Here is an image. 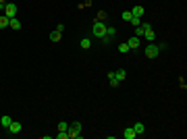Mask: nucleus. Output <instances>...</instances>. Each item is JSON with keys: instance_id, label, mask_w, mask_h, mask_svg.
Returning <instances> with one entry per match:
<instances>
[{"instance_id": "b1692460", "label": "nucleus", "mask_w": 187, "mask_h": 139, "mask_svg": "<svg viewBox=\"0 0 187 139\" xmlns=\"http://www.w3.org/2000/svg\"><path fill=\"white\" fill-rule=\"evenodd\" d=\"M108 81H110V85H112V87H119V85H121V81H117V77L108 79Z\"/></svg>"}, {"instance_id": "dca6fc26", "label": "nucleus", "mask_w": 187, "mask_h": 139, "mask_svg": "<svg viewBox=\"0 0 187 139\" xmlns=\"http://www.w3.org/2000/svg\"><path fill=\"white\" fill-rule=\"evenodd\" d=\"M50 40H52L54 44L60 42V31H52V33H50Z\"/></svg>"}, {"instance_id": "20e7f679", "label": "nucleus", "mask_w": 187, "mask_h": 139, "mask_svg": "<svg viewBox=\"0 0 187 139\" xmlns=\"http://www.w3.org/2000/svg\"><path fill=\"white\" fill-rule=\"evenodd\" d=\"M4 15H6V17H15V15H17V4H15V2H6V4H4Z\"/></svg>"}, {"instance_id": "9d476101", "label": "nucleus", "mask_w": 187, "mask_h": 139, "mask_svg": "<svg viewBox=\"0 0 187 139\" xmlns=\"http://www.w3.org/2000/svg\"><path fill=\"white\" fill-rule=\"evenodd\" d=\"M79 46H81L83 50H90V48H92V40H90V37H83V40L79 42Z\"/></svg>"}, {"instance_id": "39448f33", "label": "nucleus", "mask_w": 187, "mask_h": 139, "mask_svg": "<svg viewBox=\"0 0 187 139\" xmlns=\"http://www.w3.org/2000/svg\"><path fill=\"white\" fill-rule=\"evenodd\" d=\"M127 46H129V50H137V48L141 46V37H137V35L129 37V40H127Z\"/></svg>"}, {"instance_id": "ddd939ff", "label": "nucleus", "mask_w": 187, "mask_h": 139, "mask_svg": "<svg viewBox=\"0 0 187 139\" xmlns=\"http://www.w3.org/2000/svg\"><path fill=\"white\" fill-rule=\"evenodd\" d=\"M0 122H2V127H4V129H9L10 122H13V118H10V116H2V118H0Z\"/></svg>"}, {"instance_id": "aec40b11", "label": "nucleus", "mask_w": 187, "mask_h": 139, "mask_svg": "<svg viewBox=\"0 0 187 139\" xmlns=\"http://www.w3.org/2000/svg\"><path fill=\"white\" fill-rule=\"evenodd\" d=\"M106 17H108V15H106L104 10H100V13H98V19H96V21H106Z\"/></svg>"}, {"instance_id": "cd10ccee", "label": "nucleus", "mask_w": 187, "mask_h": 139, "mask_svg": "<svg viewBox=\"0 0 187 139\" xmlns=\"http://www.w3.org/2000/svg\"><path fill=\"white\" fill-rule=\"evenodd\" d=\"M0 2H4V0H0Z\"/></svg>"}, {"instance_id": "9b49d317", "label": "nucleus", "mask_w": 187, "mask_h": 139, "mask_svg": "<svg viewBox=\"0 0 187 139\" xmlns=\"http://www.w3.org/2000/svg\"><path fill=\"white\" fill-rule=\"evenodd\" d=\"M131 15H133V17H144V6H133Z\"/></svg>"}, {"instance_id": "6ab92c4d", "label": "nucleus", "mask_w": 187, "mask_h": 139, "mask_svg": "<svg viewBox=\"0 0 187 139\" xmlns=\"http://www.w3.org/2000/svg\"><path fill=\"white\" fill-rule=\"evenodd\" d=\"M58 131H69V125H67L65 121H60V122H58Z\"/></svg>"}, {"instance_id": "1a4fd4ad", "label": "nucleus", "mask_w": 187, "mask_h": 139, "mask_svg": "<svg viewBox=\"0 0 187 139\" xmlns=\"http://www.w3.org/2000/svg\"><path fill=\"white\" fill-rule=\"evenodd\" d=\"M21 129H23V127H21V122H10V127H9V131L10 133H21Z\"/></svg>"}, {"instance_id": "bb28decb", "label": "nucleus", "mask_w": 187, "mask_h": 139, "mask_svg": "<svg viewBox=\"0 0 187 139\" xmlns=\"http://www.w3.org/2000/svg\"><path fill=\"white\" fill-rule=\"evenodd\" d=\"M0 10H4V2H0Z\"/></svg>"}, {"instance_id": "393cba45", "label": "nucleus", "mask_w": 187, "mask_h": 139, "mask_svg": "<svg viewBox=\"0 0 187 139\" xmlns=\"http://www.w3.org/2000/svg\"><path fill=\"white\" fill-rule=\"evenodd\" d=\"M179 83H181V89H185V87H187V83H185V79H183V77L179 79Z\"/></svg>"}, {"instance_id": "5701e85b", "label": "nucleus", "mask_w": 187, "mask_h": 139, "mask_svg": "<svg viewBox=\"0 0 187 139\" xmlns=\"http://www.w3.org/2000/svg\"><path fill=\"white\" fill-rule=\"evenodd\" d=\"M58 139H67L69 137V131H58V135H56Z\"/></svg>"}, {"instance_id": "a211bd4d", "label": "nucleus", "mask_w": 187, "mask_h": 139, "mask_svg": "<svg viewBox=\"0 0 187 139\" xmlns=\"http://www.w3.org/2000/svg\"><path fill=\"white\" fill-rule=\"evenodd\" d=\"M119 52H123V54H127V52H129V46H127V42L119 44Z\"/></svg>"}, {"instance_id": "0eeeda50", "label": "nucleus", "mask_w": 187, "mask_h": 139, "mask_svg": "<svg viewBox=\"0 0 187 139\" xmlns=\"http://www.w3.org/2000/svg\"><path fill=\"white\" fill-rule=\"evenodd\" d=\"M9 27H13L15 31H19V29H21V21H19L17 17H10L9 19Z\"/></svg>"}, {"instance_id": "6e6552de", "label": "nucleus", "mask_w": 187, "mask_h": 139, "mask_svg": "<svg viewBox=\"0 0 187 139\" xmlns=\"http://www.w3.org/2000/svg\"><path fill=\"white\" fill-rule=\"evenodd\" d=\"M133 131H135L137 135H144L145 133V125L144 122H135V125H133Z\"/></svg>"}, {"instance_id": "f03ea898", "label": "nucleus", "mask_w": 187, "mask_h": 139, "mask_svg": "<svg viewBox=\"0 0 187 139\" xmlns=\"http://www.w3.org/2000/svg\"><path fill=\"white\" fill-rule=\"evenodd\" d=\"M69 137H73V139L81 137V122H73V125H69Z\"/></svg>"}, {"instance_id": "4468645a", "label": "nucleus", "mask_w": 187, "mask_h": 139, "mask_svg": "<svg viewBox=\"0 0 187 139\" xmlns=\"http://www.w3.org/2000/svg\"><path fill=\"white\" fill-rule=\"evenodd\" d=\"M106 35H108V37H117V29H114V27H106Z\"/></svg>"}, {"instance_id": "2eb2a0df", "label": "nucleus", "mask_w": 187, "mask_h": 139, "mask_svg": "<svg viewBox=\"0 0 187 139\" xmlns=\"http://www.w3.org/2000/svg\"><path fill=\"white\" fill-rule=\"evenodd\" d=\"M133 35H137V37H141V35H144V27H141V23L133 29Z\"/></svg>"}, {"instance_id": "423d86ee", "label": "nucleus", "mask_w": 187, "mask_h": 139, "mask_svg": "<svg viewBox=\"0 0 187 139\" xmlns=\"http://www.w3.org/2000/svg\"><path fill=\"white\" fill-rule=\"evenodd\" d=\"M123 137H125V139H135V137H137V133L133 131V127H127V129L123 131Z\"/></svg>"}, {"instance_id": "f3484780", "label": "nucleus", "mask_w": 187, "mask_h": 139, "mask_svg": "<svg viewBox=\"0 0 187 139\" xmlns=\"http://www.w3.org/2000/svg\"><path fill=\"white\" fill-rule=\"evenodd\" d=\"M4 27H9V17H6V15L0 17V29H4Z\"/></svg>"}, {"instance_id": "412c9836", "label": "nucleus", "mask_w": 187, "mask_h": 139, "mask_svg": "<svg viewBox=\"0 0 187 139\" xmlns=\"http://www.w3.org/2000/svg\"><path fill=\"white\" fill-rule=\"evenodd\" d=\"M121 17L125 19V21H131V17H133V15H131V10H125V13H123Z\"/></svg>"}, {"instance_id": "a878e982", "label": "nucleus", "mask_w": 187, "mask_h": 139, "mask_svg": "<svg viewBox=\"0 0 187 139\" xmlns=\"http://www.w3.org/2000/svg\"><path fill=\"white\" fill-rule=\"evenodd\" d=\"M100 40H102V44H110V37H108V35H104V37H100Z\"/></svg>"}, {"instance_id": "7ed1b4c3", "label": "nucleus", "mask_w": 187, "mask_h": 139, "mask_svg": "<svg viewBox=\"0 0 187 139\" xmlns=\"http://www.w3.org/2000/svg\"><path fill=\"white\" fill-rule=\"evenodd\" d=\"M158 54H160V50H158V46L150 42V44H148V48H145V56H148V58H156Z\"/></svg>"}, {"instance_id": "f257e3e1", "label": "nucleus", "mask_w": 187, "mask_h": 139, "mask_svg": "<svg viewBox=\"0 0 187 139\" xmlns=\"http://www.w3.org/2000/svg\"><path fill=\"white\" fill-rule=\"evenodd\" d=\"M92 33L96 35V37H104V35H106V25H104V21H94Z\"/></svg>"}, {"instance_id": "f8f14e48", "label": "nucleus", "mask_w": 187, "mask_h": 139, "mask_svg": "<svg viewBox=\"0 0 187 139\" xmlns=\"http://www.w3.org/2000/svg\"><path fill=\"white\" fill-rule=\"evenodd\" d=\"M114 77H117V81H125V77H127V73H125V69H119L117 73H114Z\"/></svg>"}, {"instance_id": "4be33fe9", "label": "nucleus", "mask_w": 187, "mask_h": 139, "mask_svg": "<svg viewBox=\"0 0 187 139\" xmlns=\"http://www.w3.org/2000/svg\"><path fill=\"white\" fill-rule=\"evenodd\" d=\"M129 23H131L133 27H137L139 23H141V21H139V17H131V21H129Z\"/></svg>"}]
</instances>
